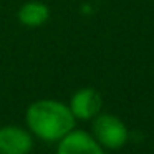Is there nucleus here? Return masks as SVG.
<instances>
[{
    "mask_svg": "<svg viewBox=\"0 0 154 154\" xmlns=\"http://www.w3.org/2000/svg\"><path fill=\"white\" fill-rule=\"evenodd\" d=\"M91 134L104 149L111 151L121 149L129 141V129L124 121L109 113H100L93 118Z\"/></svg>",
    "mask_w": 154,
    "mask_h": 154,
    "instance_id": "nucleus-2",
    "label": "nucleus"
},
{
    "mask_svg": "<svg viewBox=\"0 0 154 154\" xmlns=\"http://www.w3.org/2000/svg\"><path fill=\"white\" fill-rule=\"evenodd\" d=\"M57 154H106V149L94 139L91 133L73 129L58 141Z\"/></svg>",
    "mask_w": 154,
    "mask_h": 154,
    "instance_id": "nucleus-4",
    "label": "nucleus"
},
{
    "mask_svg": "<svg viewBox=\"0 0 154 154\" xmlns=\"http://www.w3.org/2000/svg\"><path fill=\"white\" fill-rule=\"evenodd\" d=\"M25 123L33 136L48 143H58L75 129L76 119L68 104L57 100H38L27 108Z\"/></svg>",
    "mask_w": 154,
    "mask_h": 154,
    "instance_id": "nucleus-1",
    "label": "nucleus"
},
{
    "mask_svg": "<svg viewBox=\"0 0 154 154\" xmlns=\"http://www.w3.org/2000/svg\"><path fill=\"white\" fill-rule=\"evenodd\" d=\"M68 108H70V111L73 113L75 119L90 121L101 113L103 98H101L100 91L91 88V86L80 88V90L75 91L73 96L70 98Z\"/></svg>",
    "mask_w": 154,
    "mask_h": 154,
    "instance_id": "nucleus-3",
    "label": "nucleus"
},
{
    "mask_svg": "<svg viewBox=\"0 0 154 154\" xmlns=\"http://www.w3.org/2000/svg\"><path fill=\"white\" fill-rule=\"evenodd\" d=\"M33 149L32 133L20 126L0 128V154H30Z\"/></svg>",
    "mask_w": 154,
    "mask_h": 154,
    "instance_id": "nucleus-5",
    "label": "nucleus"
},
{
    "mask_svg": "<svg viewBox=\"0 0 154 154\" xmlns=\"http://www.w3.org/2000/svg\"><path fill=\"white\" fill-rule=\"evenodd\" d=\"M17 18L23 27L28 28H37L42 27L48 22L50 18V8L45 2L40 0H28L18 8Z\"/></svg>",
    "mask_w": 154,
    "mask_h": 154,
    "instance_id": "nucleus-6",
    "label": "nucleus"
}]
</instances>
